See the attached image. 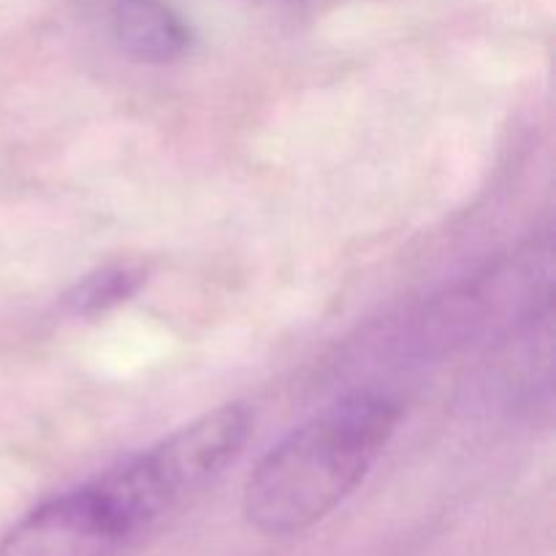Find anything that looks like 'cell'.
I'll list each match as a JSON object with an SVG mask.
<instances>
[{"label": "cell", "mask_w": 556, "mask_h": 556, "mask_svg": "<svg viewBox=\"0 0 556 556\" xmlns=\"http://www.w3.org/2000/svg\"><path fill=\"white\" fill-rule=\"evenodd\" d=\"M396 424L394 400L358 391L293 429L261 456L244 483L248 525L288 538L324 521L362 486Z\"/></svg>", "instance_id": "6da1fadb"}, {"label": "cell", "mask_w": 556, "mask_h": 556, "mask_svg": "<svg viewBox=\"0 0 556 556\" xmlns=\"http://www.w3.org/2000/svg\"><path fill=\"white\" fill-rule=\"evenodd\" d=\"M250 434L253 413L233 402L174 429L98 478L141 538L215 483L239 459Z\"/></svg>", "instance_id": "7a4b0ae2"}, {"label": "cell", "mask_w": 556, "mask_h": 556, "mask_svg": "<svg viewBox=\"0 0 556 556\" xmlns=\"http://www.w3.org/2000/svg\"><path fill=\"white\" fill-rule=\"evenodd\" d=\"M136 532L98 478L36 505L3 538L0 556H114Z\"/></svg>", "instance_id": "3957f363"}, {"label": "cell", "mask_w": 556, "mask_h": 556, "mask_svg": "<svg viewBox=\"0 0 556 556\" xmlns=\"http://www.w3.org/2000/svg\"><path fill=\"white\" fill-rule=\"evenodd\" d=\"M109 27L139 63L168 65L190 52L193 33L166 0H109Z\"/></svg>", "instance_id": "277c9868"}, {"label": "cell", "mask_w": 556, "mask_h": 556, "mask_svg": "<svg viewBox=\"0 0 556 556\" xmlns=\"http://www.w3.org/2000/svg\"><path fill=\"white\" fill-rule=\"evenodd\" d=\"M147 280V269L141 264H109L96 269L92 275L81 277L74 288L63 296V307L71 315H101L106 309L119 307L128 302Z\"/></svg>", "instance_id": "5b68a950"}]
</instances>
